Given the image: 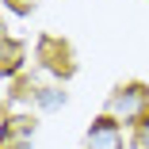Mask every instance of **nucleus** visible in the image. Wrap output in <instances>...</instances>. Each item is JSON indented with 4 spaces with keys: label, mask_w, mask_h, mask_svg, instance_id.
<instances>
[{
    "label": "nucleus",
    "mask_w": 149,
    "mask_h": 149,
    "mask_svg": "<svg viewBox=\"0 0 149 149\" xmlns=\"http://www.w3.org/2000/svg\"><path fill=\"white\" fill-rule=\"evenodd\" d=\"M107 118H115V123H141V118L149 115V88L145 84H123L115 88V92L107 96V107H103Z\"/></svg>",
    "instance_id": "obj_1"
},
{
    "label": "nucleus",
    "mask_w": 149,
    "mask_h": 149,
    "mask_svg": "<svg viewBox=\"0 0 149 149\" xmlns=\"http://www.w3.org/2000/svg\"><path fill=\"white\" fill-rule=\"evenodd\" d=\"M138 145H141V149H149V115L138 123Z\"/></svg>",
    "instance_id": "obj_8"
},
{
    "label": "nucleus",
    "mask_w": 149,
    "mask_h": 149,
    "mask_svg": "<svg viewBox=\"0 0 149 149\" xmlns=\"http://www.w3.org/2000/svg\"><path fill=\"white\" fill-rule=\"evenodd\" d=\"M0 38H8V27H4V19H0Z\"/></svg>",
    "instance_id": "obj_9"
},
{
    "label": "nucleus",
    "mask_w": 149,
    "mask_h": 149,
    "mask_svg": "<svg viewBox=\"0 0 149 149\" xmlns=\"http://www.w3.org/2000/svg\"><path fill=\"white\" fill-rule=\"evenodd\" d=\"M35 100H38V107H61L65 103V92H57V88H38Z\"/></svg>",
    "instance_id": "obj_6"
},
{
    "label": "nucleus",
    "mask_w": 149,
    "mask_h": 149,
    "mask_svg": "<svg viewBox=\"0 0 149 149\" xmlns=\"http://www.w3.org/2000/svg\"><path fill=\"white\" fill-rule=\"evenodd\" d=\"M35 57L42 61V69L54 73V77H73V69H77V61H73V46H69L65 38H57V35L38 38Z\"/></svg>",
    "instance_id": "obj_2"
},
{
    "label": "nucleus",
    "mask_w": 149,
    "mask_h": 149,
    "mask_svg": "<svg viewBox=\"0 0 149 149\" xmlns=\"http://www.w3.org/2000/svg\"><path fill=\"white\" fill-rule=\"evenodd\" d=\"M31 138H35V118H27V115L4 118V126H0V149H27Z\"/></svg>",
    "instance_id": "obj_4"
},
{
    "label": "nucleus",
    "mask_w": 149,
    "mask_h": 149,
    "mask_svg": "<svg viewBox=\"0 0 149 149\" xmlns=\"http://www.w3.org/2000/svg\"><path fill=\"white\" fill-rule=\"evenodd\" d=\"M4 4H8V8H12L15 15H31V12H35V8L42 4V0H4Z\"/></svg>",
    "instance_id": "obj_7"
},
{
    "label": "nucleus",
    "mask_w": 149,
    "mask_h": 149,
    "mask_svg": "<svg viewBox=\"0 0 149 149\" xmlns=\"http://www.w3.org/2000/svg\"><path fill=\"white\" fill-rule=\"evenodd\" d=\"M84 149H123V130H118L115 118L100 115L84 134Z\"/></svg>",
    "instance_id": "obj_3"
},
{
    "label": "nucleus",
    "mask_w": 149,
    "mask_h": 149,
    "mask_svg": "<svg viewBox=\"0 0 149 149\" xmlns=\"http://www.w3.org/2000/svg\"><path fill=\"white\" fill-rule=\"evenodd\" d=\"M27 61V54H23V42L15 38H0V77H15Z\"/></svg>",
    "instance_id": "obj_5"
}]
</instances>
